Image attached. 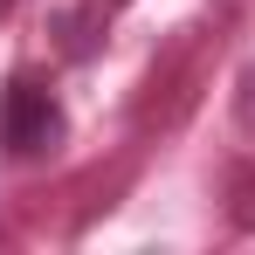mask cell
Returning <instances> with one entry per match:
<instances>
[{
  "label": "cell",
  "instance_id": "6da1fadb",
  "mask_svg": "<svg viewBox=\"0 0 255 255\" xmlns=\"http://www.w3.org/2000/svg\"><path fill=\"white\" fill-rule=\"evenodd\" d=\"M55 104H48V90L35 83V76H14V90H7V104H0V138H7V152H42L48 138H55Z\"/></svg>",
  "mask_w": 255,
  "mask_h": 255
},
{
  "label": "cell",
  "instance_id": "7a4b0ae2",
  "mask_svg": "<svg viewBox=\"0 0 255 255\" xmlns=\"http://www.w3.org/2000/svg\"><path fill=\"white\" fill-rule=\"evenodd\" d=\"M7 7H14V0H0V14H7Z\"/></svg>",
  "mask_w": 255,
  "mask_h": 255
}]
</instances>
